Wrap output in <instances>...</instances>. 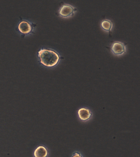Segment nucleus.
Returning a JSON list of instances; mask_svg holds the SVG:
<instances>
[{"label":"nucleus","mask_w":140,"mask_h":157,"mask_svg":"<svg viewBox=\"0 0 140 157\" xmlns=\"http://www.w3.org/2000/svg\"><path fill=\"white\" fill-rule=\"evenodd\" d=\"M38 57L40 62L47 67H53L58 64L59 56L53 50L41 49L38 52Z\"/></svg>","instance_id":"nucleus-1"},{"label":"nucleus","mask_w":140,"mask_h":157,"mask_svg":"<svg viewBox=\"0 0 140 157\" xmlns=\"http://www.w3.org/2000/svg\"><path fill=\"white\" fill-rule=\"evenodd\" d=\"M77 11V10L73 6L69 4H64L60 8L58 13L60 17L67 18L74 15Z\"/></svg>","instance_id":"nucleus-2"},{"label":"nucleus","mask_w":140,"mask_h":157,"mask_svg":"<svg viewBox=\"0 0 140 157\" xmlns=\"http://www.w3.org/2000/svg\"><path fill=\"white\" fill-rule=\"evenodd\" d=\"M111 51L113 54L117 56H120L126 52L127 49L124 43L121 42H116L111 45Z\"/></svg>","instance_id":"nucleus-3"},{"label":"nucleus","mask_w":140,"mask_h":157,"mask_svg":"<svg viewBox=\"0 0 140 157\" xmlns=\"http://www.w3.org/2000/svg\"><path fill=\"white\" fill-rule=\"evenodd\" d=\"M78 115L79 119L83 122H87L91 120L92 117V113L89 109L81 108L78 111Z\"/></svg>","instance_id":"nucleus-4"},{"label":"nucleus","mask_w":140,"mask_h":157,"mask_svg":"<svg viewBox=\"0 0 140 157\" xmlns=\"http://www.w3.org/2000/svg\"><path fill=\"white\" fill-rule=\"evenodd\" d=\"M48 150L45 146H38L34 151V157H48Z\"/></svg>","instance_id":"nucleus-5"},{"label":"nucleus","mask_w":140,"mask_h":157,"mask_svg":"<svg viewBox=\"0 0 140 157\" xmlns=\"http://www.w3.org/2000/svg\"><path fill=\"white\" fill-rule=\"evenodd\" d=\"M32 26L27 21H22L19 25V30L23 34H28L32 32Z\"/></svg>","instance_id":"nucleus-6"},{"label":"nucleus","mask_w":140,"mask_h":157,"mask_svg":"<svg viewBox=\"0 0 140 157\" xmlns=\"http://www.w3.org/2000/svg\"><path fill=\"white\" fill-rule=\"evenodd\" d=\"M101 28L103 30L106 31V32H110L112 30V27H113V24L111 22V21L108 20H105L102 21L101 23Z\"/></svg>","instance_id":"nucleus-7"},{"label":"nucleus","mask_w":140,"mask_h":157,"mask_svg":"<svg viewBox=\"0 0 140 157\" xmlns=\"http://www.w3.org/2000/svg\"><path fill=\"white\" fill-rule=\"evenodd\" d=\"M71 157H84L82 153L78 151H75L73 152Z\"/></svg>","instance_id":"nucleus-8"}]
</instances>
